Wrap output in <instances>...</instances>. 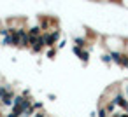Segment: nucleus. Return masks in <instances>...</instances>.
<instances>
[{"instance_id": "f257e3e1", "label": "nucleus", "mask_w": 128, "mask_h": 117, "mask_svg": "<svg viewBox=\"0 0 128 117\" xmlns=\"http://www.w3.org/2000/svg\"><path fill=\"white\" fill-rule=\"evenodd\" d=\"M104 46L109 53H123L124 51V46L126 42L119 37H105L104 39Z\"/></svg>"}, {"instance_id": "f03ea898", "label": "nucleus", "mask_w": 128, "mask_h": 117, "mask_svg": "<svg viewBox=\"0 0 128 117\" xmlns=\"http://www.w3.org/2000/svg\"><path fill=\"white\" fill-rule=\"evenodd\" d=\"M42 35H44L46 46H48V47H54V44H56V40H58V30L46 32V33H42Z\"/></svg>"}, {"instance_id": "7ed1b4c3", "label": "nucleus", "mask_w": 128, "mask_h": 117, "mask_svg": "<svg viewBox=\"0 0 128 117\" xmlns=\"http://www.w3.org/2000/svg\"><path fill=\"white\" fill-rule=\"evenodd\" d=\"M74 53L77 54V58H79L81 61H84V63H88V59H90V51H88L86 47H81V46H76V47H74Z\"/></svg>"}, {"instance_id": "20e7f679", "label": "nucleus", "mask_w": 128, "mask_h": 117, "mask_svg": "<svg viewBox=\"0 0 128 117\" xmlns=\"http://www.w3.org/2000/svg\"><path fill=\"white\" fill-rule=\"evenodd\" d=\"M121 93H123V94L128 98V80H124V82L121 84Z\"/></svg>"}, {"instance_id": "39448f33", "label": "nucleus", "mask_w": 128, "mask_h": 117, "mask_svg": "<svg viewBox=\"0 0 128 117\" xmlns=\"http://www.w3.org/2000/svg\"><path fill=\"white\" fill-rule=\"evenodd\" d=\"M124 53L128 54V42H126V46H124Z\"/></svg>"}, {"instance_id": "423d86ee", "label": "nucleus", "mask_w": 128, "mask_h": 117, "mask_svg": "<svg viewBox=\"0 0 128 117\" xmlns=\"http://www.w3.org/2000/svg\"><path fill=\"white\" fill-rule=\"evenodd\" d=\"M109 2H118V4H121V0H109Z\"/></svg>"}]
</instances>
